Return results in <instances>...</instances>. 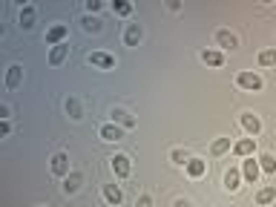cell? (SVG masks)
<instances>
[{"mask_svg": "<svg viewBox=\"0 0 276 207\" xmlns=\"http://www.w3.org/2000/svg\"><path fill=\"white\" fill-rule=\"evenodd\" d=\"M20 26L23 29H32L34 26V6H23L20 9Z\"/></svg>", "mask_w": 276, "mask_h": 207, "instance_id": "cell-19", "label": "cell"}, {"mask_svg": "<svg viewBox=\"0 0 276 207\" xmlns=\"http://www.w3.org/2000/svg\"><path fill=\"white\" fill-rule=\"evenodd\" d=\"M259 167H262L264 172H276V158L274 156H262V158H259Z\"/></svg>", "mask_w": 276, "mask_h": 207, "instance_id": "cell-23", "label": "cell"}, {"mask_svg": "<svg viewBox=\"0 0 276 207\" xmlns=\"http://www.w3.org/2000/svg\"><path fill=\"white\" fill-rule=\"evenodd\" d=\"M12 132V126H9V121H3V124H0V136H9Z\"/></svg>", "mask_w": 276, "mask_h": 207, "instance_id": "cell-31", "label": "cell"}, {"mask_svg": "<svg viewBox=\"0 0 276 207\" xmlns=\"http://www.w3.org/2000/svg\"><path fill=\"white\" fill-rule=\"evenodd\" d=\"M270 202H276V184H268L256 193V204H270Z\"/></svg>", "mask_w": 276, "mask_h": 207, "instance_id": "cell-13", "label": "cell"}, {"mask_svg": "<svg viewBox=\"0 0 276 207\" xmlns=\"http://www.w3.org/2000/svg\"><path fill=\"white\" fill-rule=\"evenodd\" d=\"M259 172H262V167H259V161H253V156L244 161V164H242V176H244V178H248L250 184H256Z\"/></svg>", "mask_w": 276, "mask_h": 207, "instance_id": "cell-8", "label": "cell"}, {"mask_svg": "<svg viewBox=\"0 0 276 207\" xmlns=\"http://www.w3.org/2000/svg\"><path fill=\"white\" fill-rule=\"evenodd\" d=\"M144 38V32H141V26L138 23H130L126 26V32H124V40H126V46H138V40Z\"/></svg>", "mask_w": 276, "mask_h": 207, "instance_id": "cell-10", "label": "cell"}, {"mask_svg": "<svg viewBox=\"0 0 276 207\" xmlns=\"http://www.w3.org/2000/svg\"><path fill=\"white\" fill-rule=\"evenodd\" d=\"M78 187H80V176H78V172H69V176H64V190H66V193H75Z\"/></svg>", "mask_w": 276, "mask_h": 207, "instance_id": "cell-21", "label": "cell"}, {"mask_svg": "<svg viewBox=\"0 0 276 207\" xmlns=\"http://www.w3.org/2000/svg\"><path fill=\"white\" fill-rule=\"evenodd\" d=\"M112 124H121V126H136V118L126 112V110H121V106H115L112 110Z\"/></svg>", "mask_w": 276, "mask_h": 207, "instance_id": "cell-11", "label": "cell"}, {"mask_svg": "<svg viewBox=\"0 0 276 207\" xmlns=\"http://www.w3.org/2000/svg\"><path fill=\"white\" fill-rule=\"evenodd\" d=\"M239 124L244 126V132H248V136H250V138L262 132V121H259V115H253V112H242Z\"/></svg>", "mask_w": 276, "mask_h": 207, "instance_id": "cell-3", "label": "cell"}, {"mask_svg": "<svg viewBox=\"0 0 276 207\" xmlns=\"http://www.w3.org/2000/svg\"><path fill=\"white\" fill-rule=\"evenodd\" d=\"M84 29H86V32H101V20H98V18H86V20H84Z\"/></svg>", "mask_w": 276, "mask_h": 207, "instance_id": "cell-27", "label": "cell"}, {"mask_svg": "<svg viewBox=\"0 0 276 207\" xmlns=\"http://www.w3.org/2000/svg\"><path fill=\"white\" fill-rule=\"evenodd\" d=\"M90 64L92 66H98V69H115V58L106 55V52H92Z\"/></svg>", "mask_w": 276, "mask_h": 207, "instance_id": "cell-6", "label": "cell"}, {"mask_svg": "<svg viewBox=\"0 0 276 207\" xmlns=\"http://www.w3.org/2000/svg\"><path fill=\"white\" fill-rule=\"evenodd\" d=\"M233 152L242 156V158H250L253 152H256V138H242V141H236V144H233Z\"/></svg>", "mask_w": 276, "mask_h": 207, "instance_id": "cell-5", "label": "cell"}, {"mask_svg": "<svg viewBox=\"0 0 276 207\" xmlns=\"http://www.w3.org/2000/svg\"><path fill=\"white\" fill-rule=\"evenodd\" d=\"M184 167H187V172H190L193 178H202V176L207 172V161H202V158H190L187 164H184Z\"/></svg>", "mask_w": 276, "mask_h": 207, "instance_id": "cell-12", "label": "cell"}, {"mask_svg": "<svg viewBox=\"0 0 276 207\" xmlns=\"http://www.w3.org/2000/svg\"><path fill=\"white\" fill-rule=\"evenodd\" d=\"M228 150H230V138H216V141H213V152H216V156L228 152Z\"/></svg>", "mask_w": 276, "mask_h": 207, "instance_id": "cell-24", "label": "cell"}, {"mask_svg": "<svg viewBox=\"0 0 276 207\" xmlns=\"http://www.w3.org/2000/svg\"><path fill=\"white\" fill-rule=\"evenodd\" d=\"M66 34H69V26H66V23H55V26L46 32V44H49V46H60Z\"/></svg>", "mask_w": 276, "mask_h": 207, "instance_id": "cell-4", "label": "cell"}, {"mask_svg": "<svg viewBox=\"0 0 276 207\" xmlns=\"http://www.w3.org/2000/svg\"><path fill=\"white\" fill-rule=\"evenodd\" d=\"M20 75H23V69L14 64V66H9V75H6V90H14L18 84H20Z\"/></svg>", "mask_w": 276, "mask_h": 207, "instance_id": "cell-17", "label": "cell"}, {"mask_svg": "<svg viewBox=\"0 0 276 207\" xmlns=\"http://www.w3.org/2000/svg\"><path fill=\"white\" fill-rule=\"evenodd\" d=\"M170 158H172V164H187V161H190L187 156H184V150H178V147L170 152Z\"/></svg>", "mask_w": 276, "mask_h": 207, "instance_id": "cell-28", "label": "cell"}, {"mask_svg": "<svg viewBox=\"0 0 276 207\" xmlns=\"http://www.w3.org/2000/svg\"><path fill=\"white\" fill-rule=\"evenodd\" d=\"M172 207H193V204H190L187 198H176V204H172Z\"/></svg>", "mask_w": 276, "mask_h": 207, "instance_id": "cell-32", "label": "cell"}, {"mask_svg": "<svg viewBox=\"0 0 276 207\" xmlns=\"http://www.w3.org/2000/svg\"><path fill=\"white\" fill-rule=\"evenodd\" d=\"M101 9V0H86V12H98Z\"/></svg>", "mask_w": 276, "mask_h": 207, "instance_id": "cell-30", "label": "cell"}, {"mask_svg": "<svg viewBox=\"0 0 276 207\" xmlns=\"http://www.w3.org/2000/svg\"><path fill=\"white\" fill-rule=\"evenodd\" d=\"M239 86L242 90H250V92H259L264 86V80L259 78V75H256V72H239Z\"/></svg>", "mask_w": 276, "mask_h": 207, "instance_id": "cell-1", "label": "cell"}, {"mask_svg": "<svg viewBox=\"0 0 276 207\" xmlns=\"http://www.w3.org/2000/svg\"><path fill=\"white\" fill-rule=\"evenodd\" d=\"M104 198H106L110 204H121V198H124V196H121V190H118L115 184H104Z\"/></svg>", "mask_w": 276, "mask_h": 207, "instance_id": "cell-16", "label": "cell"}, {"mask_svg": "<svg viewBox=\"0 0 276 207\" xmlns=\"http://www.w3.org/2000/svg\"><path fill=\"white\" fill-rule=\"evenodd\" d=\"M259 64L262 66H276V49H264L262 55H259Z\"/></svg>", "mask_w": 276, "mask_h": 207, "instance_id": "cell-22", "label": "cell"}, {"mask_svg": "<svg viewBox=\"0 0 276 207\" xmlns=\"http://www.w3.org/2000/svg\"><path fill=\"white\" fill-rule=\"evenodd\" d=\"M110 167H112V172L118 176V178H126V176H130V156L115 152L112 158H110Z\"/></svg>", "mask_w": 276, "mask_h": 207, "instance_id": "cell-2", "label": "cell"}, {"mask_svg": "<svg viewBox=\"0 0 276 207\" xmlns=\"http://www.w3.org/2000/svg\"><path fill=\"white\" fill-rule=\"evenodd\" d=\"M216 44L222 46V49H236L239 46V38L233 32H228V29H218L216 32Z\"/></svg>", "mask_w": 276, "mask_h": 207, "instance_id": "cell-9", "label": "cell"}, {"mask_svg": "<svg viewBox=\"0 0 276 207\" xmlns=\"http://www.w3.org/2000/svg\"><path fill=\"white\" fill-rule=\"evenodd\" d=\"M136 207H152V202H150V196H138Z\"/></svg>", "mask_w": 276, "mask_h": 207, "instance_id": "cell-29", "label": "cell"}, {"mask_svg": "<svg viewBox=\"0 0 276 207\" xmlns=\"http://www.w3.org/2000/svg\"><path fill=\"white\" fill-rule=\"evenodd\" d=\"M101 138L104 141H121L124 132H121V126H115V124H104L101 126Z\"/></svg>", "mask_w": 276, "mask_h": 207, "instance_id": "cell-14", "label": "cell"}, {"mask_svg": "<svg viewBox=\"0 0 276 207\" xmlns=\"http://www.w3.org/2000/svg\"><path fill=\"white\" fill-rule=\"evenodd\" d=\"M66 52H69V46H52V52H49V64H52V66H58V64H60V60H64V58H66Z\"/></svg>", "mask_w": 276, "mask_h": 207, "instance_id": "cell-18", "label": "cell"}, {"mask_svg": "<svg viewBox=\"0 0 276 207\" xmlns=\"http://www.w3.org/2000/svg\"><path fill=\"white\" fill-rule=\"evenodd\" d=\"M112 12H115V14H130V12H132V3L118 0V3H112Z\"/></svg>", "mask_w": 276, "mask_h": 207, "instance_id": "cell-25", "label": "cell"}, {"mask_svg": "<svg viewBox=\"0 0 276 207\" xmlns=\"http://www.w3.org/2000/svg\"><path fill=\"white\" fill-rule=\"evenodd\" d=\"M52 172L55 176H69V156L66 152H55L52 156Z\"/></svg>", "mask_w": 276, "mask_h": 207, "instance_id": "cell-7", "label": "cell"}, {"mask_svg": "<svg viewBox=\"0 0 276 207\" xmlns=\"http://www.w3.org/2000/svg\"><path fill=\"white\" fill-rule=\"evenodd\" d=\"M66 112L72 115V118H80V104L75 101V98H69L66 101Z\"/></svg>", "mask_w": 276, "mask_h": 207, "instance_id": "cell-26", "label": "cell"}, {"mask_svg": "<svg viewBox=\"0 0 276 207\" xmlns=\"http://www.w3.org/2000/svg\"><path fill=\"white\" fill-rule=\"evenodd\" d=\"M239 182H242V172L239 170H228V172H224V187H228V190H239Z\"/></svg>", "mask_w": 276, "mask_h": 207, "instance_id": "cell-20", "label": "cell"}, {"mask_svg": "<svg viewBox=\"0 0 276 207\" xmlns=\"http://www.w3.org/2000/svg\"><path fill=\"white\" fill-rule=\"evenodd\" d=\"M202 60H204L207 66H222V64H224V55L216 52V49H204V52H202Z\"/></svg>", "mask_w": 276, "mask_h": 207, "instance_id": "cell-15", "label": "cell"}]
</instances>
